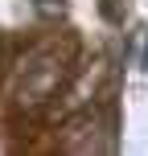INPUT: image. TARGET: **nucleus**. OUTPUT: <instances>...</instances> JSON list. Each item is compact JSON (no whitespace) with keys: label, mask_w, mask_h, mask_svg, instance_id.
I'll return each instance as SVG.
<instances>
[{"label":"nucleus","mask_w":148,"mask_h":156,"mask_svg":"<svg viewBox=\"0 0 148 156\" xmlns=\"http://www.w3.org/2000/svg\"><path fill=\"white\" fill-rule=\"evenodd\" d=\"M128 54H132L136 70H140V74H148V25H140V29L132 33V45H128Z\"/></svg>","instance_id":"f257e3e1"},{"label":"nucleus","mask_w":148,"mask_h":156,"mask_svg":"<svg viewBox=\"0 0 148 156\" xmlns=\"http://www.w3.org/2000/svg\"><path fill=\"white\" fill-rule=\"evenodd\" d=\"M33 8H37L41 16H49V21H54V16H66V0H33Z\"/></svg>","instance_id":"f03ea898"},{"label":"nucleus","mask_w":148,"mask_h":156,"mask_svg":"<svg viewBox=\"0 0 148 156\" xmlns=\"http://www.w3.org/2000/svg\"><path fill=\"white\" fill-rule=\"evenodd\" d=\"M99 8H103V16H107L111 25H119V21H124V8H119L115 0H99Z\"/></svg>","instance_id":"7ed1b4c3"}]
</instances>
